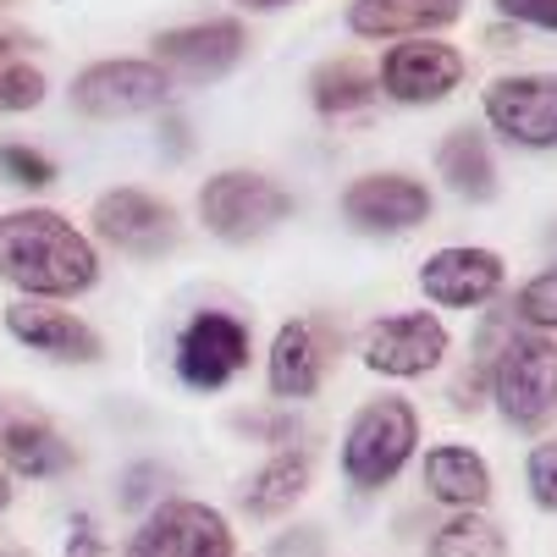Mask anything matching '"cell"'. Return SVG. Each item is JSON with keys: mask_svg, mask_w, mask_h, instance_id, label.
<instances>
[{"mask_svg": "<svg viewBox=\"0 0 557 557\" xmlns=\"http://www.w3.org/2000/svg\"><path fill=\"white\" fill-rule=\"evenodd\" d=\"M486 122L519 149H557V72H508L481 95Z\"/></svg>", "mask_w": 557, "mask_h": 557, "instance_id": "12", "label": "cell"}, {"mask_svg": "<svg viewBox=\"0 0 557 557\" xmlns=\"http://www.w3.org/2000/svg\"><path fill=\"white\" fill-rule=\"evenodd\" d=\"M436 177L447 183V194H458L463 205H492L497 199V161L486 133L474 127H453L436 144Z\"/></svg>", "mask_w": 557, "mask_h": 557, "instance_id": "21", "label": "cell"}, {"mask_svg": "<svg viewBox=\"0 0 557 557\" xmlns=\"http://www.w3.org/2000/svg\"><path fill=\"white\" fill-rule=\"evenodd\" d=\"M232 524L221 508L194 503V497H166L149 508L138 530L127 535L122 557H232Z\"/></svg>", "mask_w": 557, "mask_h": 557, "instance_id": "8", "label": "cell"}, {"mask_svg": "<svg viewBox=\"0 0 557 557\" xmlns=\"http://www.w3.org/2000/svg\"><path fill=\"white\" fill-rule=\"evenodd\" d=\"M420 486L431 503H442L447 513H469L492 503V463L463 447V442H436L420 463Z\"/></svg>", "mask_w": 557, "mask_h": 557, "instance_id": "18", "label": "cell"}, {"mask_svg": "<svg viewBox=\"0 0 557 557\" xmlns=\"http://www.w3.org/2000/svg\"><path fill=\"white\" fill-rule=\"evenodd\" d=\"M508 314L524 326V332H541V337H557V265H546V271H535L519 293H513V304H508Z\"/></svg>", "mask_w": 557, "mask_h": 557, "instance_id": "24", "label": "cell"}, {"mask_svg": "<svg viewBox=\"0 0 557 557\" xmlns=\"http://www.w3.org/2000/svg\"><path fill=\"white\" fill-rule=\"evenodd\" d=\"M425 557H508V530H503L486 508L447 513V519L436 524Z\"/></svg>", "mask_w": 557, "mask_h": 557, "instance_id": "23", "label": "cell"}, {"mask_svg": "<svg viewBox=\"0 0 557 557\" xmlns=\"http://www.w3.org/2000/svg\"><path fill=\"white\" fill-rule=\"evenodd\" d=\"M447 404H453V414H481L486 409V370L481 364H463L453 375V386H447Z\"/></svg>", "mask_w": 557, "mask_h": 557, "instance_id": "30", "label": "cell"}, {"mask_svg": "<svg viewBox=\"0 0 557 557\" xmlns=\"http://www.w3.org/2000/svg\"><path fill=\"white\" fill-rule=\"evenodd\" d=\"M0 469L23 481H61L77 469V447L28 404V397L0 392Z\"/></svg>", "mask_w": 557, "mask_h": 557, "instance_id": "13", "label": "cell"}, {"mask_svg": "<svg viewBox=\"0 0 557 557\" xmlns=\"http://www.w3.org/2000/svg\"><path fill=\"white\" fill-rule=\"evenodd\" d=\"M232 557H237V552H232Z\"/></svg>", "mask_w": 557, "mask_h": 557, "instance_id": "38", "label": "cell"}, {"mask_svg": "<svg viewBox=\"0 0 557 557\" xmlns=\"http://www.w3.org/2000/svg\"><path fill=\"white\" fill-rule=\"evenodd\" d=\"M45 100V72L17 61V55H0V111H34Z\"/></svg>", "mask_w": 557, "mask_h": 557, "instance_id": "26", "label": "cell"}, {"mask_svg": "<svg viewBox=\"0 0 557 557\" xmlns=\"http://www.w3.org/2000/svg\"><path fill=\"white\" fill-rule=\"evenodd\" d=\"M95 221V237L106 249L127 255V260H161L177 249V237H183V221L166 199H154L144 188H106L89 210Z\"/></svg>", "mask_w": 557, "mask_h": 557, "instance_id": "9", "label": "cell"}, {"mask_svg": "<svg viewBox=\"0 0 557 557\" xmlns=\"http://www.w3.org/2000/svg\"><path fill=\"white\" fill-rule=\"evenodd\" d=\"M486 404L503 414L508 431L541 436L557 420V337L513 326L492 354Z\"/></svg>", "mask_w": 557, "mask_h": 557, "instance_id": "2", "label": "cell"}, {"mask_svg": "<svg viewBox=\"0 0 557 557\" xmlns=\"http://www.w3.org/2000/svg\"><path fill=\"white\" fill-rule=\"evenodd\" d=\"M343 348V332L321 314H298V321H282L276 337H271V354H265V386L276 404H309L314 392L326 386L332 375V359Z\"/></svg>", "mask_w": 557, "mask_h": 557, "instance_id": "7", "label": "cell"}, {"mask_svg": "<svg viewBox=\"0 0 557 557\" xmlns=\"http://www.w3.org/2000/svg\"><path fill=\"white\" fill-rule=\"evenodd\" d=\"M0 282L23 298H84L100 282V249L61 210H12L0 215Z\"/></svg>", "mask_w": 557, "mask_h": 557, "instance_id": "1", "label": "cell"}, {"mask_svg": "<svg viewBox=\"0 0 557 557\" xmlns=\"http://www.w3.org/2000/svg\"><path fill=\"white\" fill-rule=\"evenodd\" d=\"M436 210L431 188L409 172H364L343 188V221L364 237H404Z\"/></svg>", "mask_w": 557, "mask_h": 557, "instance_id": "11", "label": "cell"}, {"mask_svg": "<svg viewBox=\"0 0 557 557\" xmlns=\"http://www.w3.org/2000/svg\"><path fill=\"white\" fill-rule=\"evenodd\" d=\"M166 486H172V469L154 463V458H138L116 474V508L122 513H149L166 503Z\"/></svg>", "mask_w": 557, "mask_h": 557, "instance_id": "25", "label": "cell"}, {"mask_svg": "<svg viewBox=\"0 0 557 557\" xmlns=\"http://www.w3.org/2000/svg\"><path fill=\"white\" fill-rule=\"evenodd\" d=\"M244 7H255V12H276V7H287V0H244Z\"/></svg>", "mask_w": 557, "mask_h": 557, "instance_id": "35", "label": "cell"}, {"mask_svg": "<svg viewBox=\"0 0 557 557\" xmlns=\"http://www.w3.org/2000/svg\"><path fill=\"white\" fill-rule=\"evenodd\" d=\"M7 508H12V474L0 469V513H7Z\"/></svg>", "mask_w": 557, "mask_h": 557, "instance_id": "34", "label": "cell"}, {"mask_svg": "<svg viewBox=\"0 0 557 557\" xmlns=\"http://www.w3.org/2000/svg\"><path fill=\"white\" fill-rule=\"evenodd\" d=\"M375 89H381L375 72L364 61H354V55L321 61V66H314V77H309V100H314V111H321V116H348V111L370 106Z\"/></svg>", "mask_w": 557, "mask_h": 557, "instance_id": "22", "label": "cell"}, {"mask_svg": "<svg viewBox=\"0 0 557 557\" xmlns=\"http://www.w3.org/2000/svg\"><path fill=\"white\" fill-rule=\"evenodd\" d=\"M447 348H453V332L436 309H397L359 332V359L381 381H420L442 370Z\"/></svg>", "mask_w": 557, "mask_h": 557, "instance_id": "5", "label": "cell"}, {"mask_svg": "<svg viewBox=\"0 0 557 557\" xmlns=\"http://www.w3.org/2000/svg\"><path fill=\"white\" fill-rule=\"evenodd\" d=\"M497 12L513 17V23H530V28L557 34V0H497Z\"/></svg>", "mask_w": 557, "mask_h": 557, "instance_id": "32", "label": "cell"}, {"mask_svg": "<svg viewBox=\"0 0 557 557\" xmlns=\"http://www.w3.org/2000/svg\"><path fill=\"white\" fill-rule=\"evenodd\" d=\"M414 453H420V409L409 397L381 392V397L354 409L337 463H343V481L370 497V492H386L397 474L414 463Z\"/></svg>", "mask_w": 557, "mask_h": 557, "instance_id": "3", "label": "cell"}, {"mask_svg": "<svg viewBox=\"0 0 557 557\" xmlns=\"http://www.w3.org/2000/svg\"><path fill=\"white\" fill-rule=\"evenodd\" d=\"M265 557H326V530L321 524H293L265 546Z\"/></svg>", "mask_w": 557, "mask_h": 557, "instance_id": "31", "label": "cell"}, {"mask_svg": "<svg viewBox=\"0 0 557 557\" xmlns=\"http://www.w3.org/2000/svg\"><path fill=\"white\" fill-rule=\"evenodd\" d=\"M298 199L265 177V172H244V166H226L215 177H205L199 188V221L210 237H221V244L244 249V244H260V237H271L282 221H293Z\"/></svg>", "mask_w": 557, "mask_h": 557, "instance_id": "4", "label": "cell"}, {"mask_svg": "<svg viewBox=\"0 0 557 557\" xmlns=\"http://www.w3.org/2000/svg\"><path fill=\"white\" fill-rule=\"evenodd\" d=\"M524 492H530V503L541 513L557 519V436L530 447V458H524Z\"/></svg>", "mask_w": 557, "mask_h": 557, "instance_id": "28", "label": "cell"}, {"mask_svg": "<svg viewBox=\"0 0 557 557\" xmlns=\"http://www.w3.org/2000/svg\"><path fill=\"white\" fill-rule=\"evenodd\" d=\"M172 100V77L154 61H95L72 77V111L89 122H127L166 111Z\"/></svg>", "mask_w": 557, "mask_h": 557, "instance_id": "6", "label": "cell"}, {"mask_svg": "<svg viewBox=\"0 0 557 557\" xmlns=\"http://www.w3.org/2000/svg\"><path fill=\"white\" fill-rule=\"evenodd\" d=\"M244 55H249V34L244 23H226V17L154 34V66L166 77H183V84H215Z\"/></svg>", "mask_w": 557, "mask_h": 557, "instance_id": "15", "label": "cell"}, {"mask_svg": "<svg viewBox=\"0 0 557 557\" xmlns=\"http://www.w3.org/2000/svg\"><path fill=\"white\" fill-rule=\"evenodd\" d=\"M0 7H12V0H0Z\"/></svg>", "mask_w": 557, "mask_h": 557, "instance_id": "37", "label": "cell"}, {"mask_svg": "<svg viewBox=\"0 0 557 557\" xmlns=\"http://www.w3.org/2000/svg\"><path fill=\"white\" fill-rule=\"evenodd\" d=\"M381 95L397 106H442L463 84V50L442 39H404L381 55Z\"/></svg>", "mask_w": 557, "mask_h": 557, "instance_id": "16", "label": "cell"}, {"mask_svg": "<svg viewBox=\"0 0 557 557\" xmlns=\"http://www.w3.org/2000/svg\"><path fill=\"white\" fill-rule=\"evenodd\" d=\"M0 557H34V552H23V546H12V541H0Z\"/></svg>", "mask_w": 557, "mask_h": 557, "instance_id": "36", "label": "cell"}, {"mask_svg": "<svg viewBox=\"0 0 557 557\" xmlns=\"http://www.w3.org/2000/svg\"><path fill=\"white\" fill-rule=\"evenodd\" d=\"M0 177L12 188H50L55 183V161L45 149H28V144H0Z\"/></svg>", "mask_w": 557, "mask_h": 557, "instance_id": "27", "label": "cell"}, {"mask_svg": "<svg viewBox=\"0 0 557 557\" xmlns=\"http://www.w3.org/2000/svg\"><path fill=\"white\" fill-rule=\"evenodd\" d=\"M249 326L226 309H199L194 321L177 332V375L188 392H221L226 381H237L249 370Z\"/></svg>", "mask_w": 557, "mask_h": 557, "instance_id": "10", "label": "cell"}, {"mask_svg": "<svg viewBox=\"0 0 557 557\" xmlns=\"http://www.w3.org/2000/svg\"><path fill=\"white\" fill-rule=\"evenodd\" d=\"M66 557H106V535L95 530V519H89V513H77V519H72Z\"/></svg>", "mask_w": 557, "mask_h": 557, "instance_id": "33", "label": "cell"}, {"mask_svg": "<svg viewBox=\"0 0 557 557\" xmlns=\"http://www.w3.org/2000/svg\"><path fill=\"white\" fill-rule=\"evenodd\" d=\"M232 425L255 436V442H271V447H293L298 442V414L293 409H255V414H232Z\"/></svg>", "mask_w": 557, "mask_h": 557, "instance_id": "29", "label": "cell"}, {"mask_svg": "<svg viewBox=\"0 0 557 557\" xmlns=\"http://www.w3.org/2000/svg\"><path fill=\"white\" fill-rule=\"evenodd\" d=\"M503 287H508V265L497 249L481 244H447L420 265V293L436 309H486L503 298Z\"/></svg>", "mask_w": 557, "mask_h": 557, "instance_id": "14", "label": "cell"}, {"mask_svg": "<svg viewBox=\"0 0 557 557\" xmlns=\"http://www.w3.org/2000/svg\"><path fill=\"white\" fill-rule=\"evenodd\" d=\"M463 17V0H348L359 39H431Z\"/></svg>", "mask_w": 557, "mask_h": 557, "instance_id": "19", "label": "cell"}, {"mask_svg": "<svg viewBox=\"0 0 557 557\" xmlns=\"http://www.w3.org/2000/svg\"><path fill=\"white\" fill-rule=\"evenodd\" d=\"M7 337L23 343L28 354L55 359V364H100L106 359V343L84 314H72L61 304H45V298L7 304Z\"/></svg>", "mask_w": 557, "mask_h": 557, "instance_id": "17", "label": "cell"}, {"mask_svg": "<svg viewBox=\"0 0 557 557\" xmlns=\"http://www.w3.org/2000/svg\"><path fill=\"white\" fill-rule=\"evenodd\" d=\"M314 486V453L309 447H276L244 486H237V508L249 519H282L293 513Z\"/></svg>", "mask_w": 557, "mask_h": 557, "instance_id": "20", "label": "cell"}]
</instances>
